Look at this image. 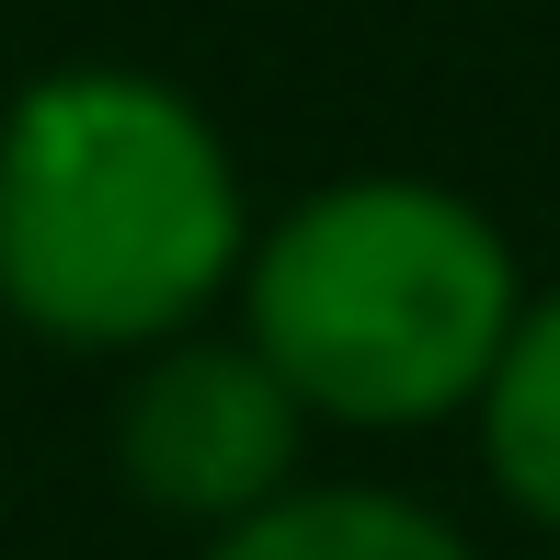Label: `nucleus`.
Masks as SVG:
<instances>
[{"mask_svg": "<svg viewBox=\"0 0 560 560\" xmlns=\"http://www.w3.org/2000/svg\"><path fill=\"white\" fill-rule=\"evenodd\" d=\"M229 126L138 58H58L0 104V310L58 354H161L241 298Z\"/></svg>", "mask_w": 560, "mask_h": 560, "instance_id": "f257e3e1", "label": "nucleus"}, {"mask_svg": "<svg viewBox=\"0 0 560 560\" xmlns=\"http://www.w3.org/2000/svg\"><path fill=\"white\" fill-rule=\"evenodd\" d=\"M526 320V275L492 207L435 172H343L252 229L241 343L298 389L310 423L423 435L480 412L503 343Z\"/></svg>", "mask_w": 560, "mask_h": 560, "instance_id": "f03ea898", "label": "nucleus"}, {"mask_svg": "<svg viewBox=\"0 0 560 560\" xmlns=\"http://www.w3.org/2000/svg\"><path fill=\"white\" fill-rule=\"evenodd\" d=\"M115 469H126V492H138L149 515L229 538V526H252L264 503H287L298 480H310V412H298V389L241 343V320H229V332H184V343L126 366Z\"/></svg>", "mask_w": 560, "mask_h": 560, "instance_id": "7ed1b4c3", "label": "nucleus"}, {"mask_svg": "<svg viewBox=\"0 0 560 560\" xmlns=\"http://www.w3.org/2000/svg\"><path fill=\"white\" fill-rule=\"evenodd\" d=\"M195 560H480L435 503L377 492V480H298L287 503H264L252 526L207 538Z\"/></svg>", "mask_w": 560, "mask_h": 560, "instance_id": "20e7f679", "label": "nucleus"}, {"mask_svg": "<svg viewBox=\"0 0 560 560\" xmlns=\"http://www.w3.org/2000/svg\"><path fill=\"white\" fill-rule=\"evenodd\" d=\"M469 423H480V469L503 480V503L560 538V287H526V320Z\"/></svg>", "mask_w": 560, "mask_h": 560, "instance_id": "39448f33", "label": "nucleus"}]
</instances>
